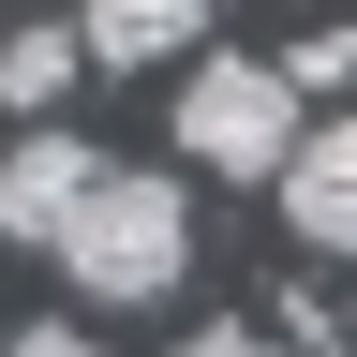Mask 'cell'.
I'll return each instance as SVG.
<instances>
[{"instance_id": "9", "label": "cell", "mask_w": 357, "mask_h": 357, "mask_svg": "<svg viewBox=\"0 0 357 357\" xmlns=\"http://www.w3.org/2000/svg\"><path fill=\"white\" fill-rule=\"evenodd\" d=\"M0 357H15V328H0Z\"/></svg>"}, {"instance_id": "7", "label": "cell", "mask_w": 357, "mask_h": 357, "mask_svg": "<svg viewBox=\"0 0 357 357\" xmlns=\"http://www.w3.org/2000/svg\"><path fill=\"white\" fill-rule=\"evenodd\" d=\"M178 357H298V342H283V328H238V312H223V328H194Z\"/></svg>"}, {"instance_id": "2", "label": "cell", "mask_w": 357, "mask_h": 357, "mask_svg": "<svg viewBox=\"0 0 357 357\" xmlns=\"http://www.w3.org/2000/svg\"><path fill=\"white\" fill-rule=\"evenodd\" d=\"M178 149H194L208 178H268L283 194V164L312 149V105L283 60H194V89H178Z\"/></svg>"}, {"instance_id": "6", "label": "cell", "mask_w": 357, "mask_h": 357, "mask_svg": "<svg viewBox=\"0 0 357 357\" xmlns=\"http://www.w3.org/2000/svg\"><path fill=\"white\" fill-rule=\"evenodd\" d=\"M89 75V30H60V15H30V30H0V105L15 119H45L60 89Z\"/></svg>"}, {"instance_id": "1", "label": "cell", "mask_w": 357, "mask_h": 357, "mask_svg": "<svg viewBox=\"0 0 357 357\" xmlns=\"http://www.w3.org/2000/svg\"><path fill=\"white\" fill-rule=\"evenodd\" d=\"M60 268H75V298H89V312L178 298V268H194V208H178V178H164V164H105V194L75 208Z\"/></svg>"}, {"instance_id": "5", "label": "cell", "mask_w": 357, "mask_h": 357, "mask_svg": "<svg viewBox=\"0 0 357 357\" xmlns=\"http://www.w3.org/2000/svg\"><path fill=\"white\" fill-rule=\"evenodd\" d=\"M89 75H149V60H194L208 45V0H89Z\"/></svg>"}, {"instance_id": "8", "label": "cell", "mask_w": 357, "mask_h": 357, "mask_svg": "<svg viewBox=\"0 0 357 357\" xmlns=\"http://www.w3.org/2000/svg\"><path fill=\"white\" fill-rule=\"evenodd\" d=\"M15 357H105L89 328H15Z\"/></svg>"}, {"instance_id": "3", "label": "cell", "mask_w": 357, "mask_h": 357, "mask_svg": "<svg viewBox=\"0 0 357 357\" xmlns=\"http://www.w3.org/2000/svg\"><path fill=\"white\" fill-rule=\"evenodd\" d=\"M89 194H105V149H89V134H60V119H45L30 149L0 164V238H30V253H60Z\"/></svg>"}, {"instance_id": "4", "label": "cell", "mask_w": 357, "mask_h": 357, "mask_svg": "<svg viewBox=\"0 0 357 357\" xmlns=\"http://www.w3.org/2000/svg\"><path fill=\"white\" fill-rule=\"evenodd\" d=\"M283 223H298L312 253H357V105L312 119V149L283 164Z\"/></svg>"}]
</instances>
